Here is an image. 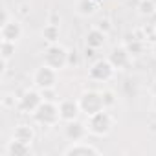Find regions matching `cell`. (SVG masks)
Here are the masks:
<instances>
[{"label": "cell", "instance_id": "cell-2", "mask_svg": "<svg viewBox=\"0 0 156 156\" xmlns=\"http://www.w3.org/2000/svg\"><path fill=\"white\" fill-rule=\"evenodd\" d=\"M33 121L39 123L41 127H53L61 121V114H59V103L53 101H42L39 105V108L31 114Z\"/></svg>", "mask_w": 156, "mask_h": 156}, {"label": "cell", "instance_id": "cell-13", "mask_svg": "<svg viewBox=\"0 0 156 156\" xmlns=\"http://www.w3.org/2000/svg\"><path fill=\"white\" fill-rule=\"evenodd\" d=\"M4 154L6 156H28V154H31V145L11 138V141H8V145H6Z\"/></svg>", "mask_w": 156, "mask_h": 156}, {"label": "cell", "instance_id": "cell-10", "mask_svg": "<svg viewBox=\"0 0 156 156\" xmlns=\"http://www.w3.org/2000/svg\"><path fill=\"white\" fill-rule=\"evenodd\" d=\"M88 134V127H87V123H83V121H77V119H73V121H68L66 123V127H64V138L68 140V141H81V140H85V136Z\"/></svg>", "mask_w": 156, "mask_h": 156}, {"label": "cell", "instance_id": "cell-9", "mask_svg": "<svg viewBox=\"0 0 156 156\" xmlns=\"http://www.w3.org/2000/svg\"><path fill=\"white\" fill-rule=\"evenodd\" d=\"M22 24L15 19H9L6 24L0 26V37L2 41H9V42H19L22 37Z\"/></svg>", "mask_w": 156, "mask_h": 156}, {"label": "cell", "instance_id": "cell-7", "mask_svg": "<svg viewBox=\"0 0 156 156\" xmlns=\"http://www.w3.org/2000/svg\"><path fill=\"white\" fill-rule=\"evenodd\" d=\"M42 103V96H41V90L37 88V90H26L20 98H19V110L20 112H24V114H33L37 108H39V105Z\"/></svg>", "mask_w": 156, "mask_h": 156}, {"label": "cell", "instance_id": "cell-29", "mask_svg": "<svg viewBox=\"0 0 156 156\" xmlns=\"http://www.w3.org/2000/svg\"><path fill=\"white\" fill-rule=\"evenodd\" d=\"M151 94H152V98H154V96H156V83H154V85H152V87H151Z\"/></svg>", "mask_w": 156, "mask_h": 156}, {"label": "cell", "instance_id": "cell-21", "mask_svg": "<svg viewBox=\"0 0 156 156\" xmlns=\"http://www.w3.org/2000/svg\"><path fill=\"white\" fill-rule=\"evenodd\" d=\"M101 96H103V101H105V107L107 108H112L116 105V101H118L114 90H101Z\"/></svg>", "mask_w": 156, "mask_h": 156}, {"label": "cell", "instance_id": "cell-3", "mask_svg": "<svg viewBox=\"0 0 156 156\" xmlns=\"http://www.w3.org/2000/svg\"><path fill=\"white\" fill-rule=\"evenodd\" d=\"M68 50L64 48V46H61V44H48V48H46V51H44V57H42V64H46V66H50V68H53V70H62V68H66L68 66Z\"/></svg>", "mask_w": 156, "mask_h": 156}, {"label": "cell", "instance_id": "cell-24", "mask_svg": "<svg viewBox=\"0 0 156 156\" xmlns=\"http://www.w3.org/2000/svg\"><path fill=\"white\" fill-rule=\"evenodd\" d=\"M96 28H99L101 31H105V33L108 35V31L112 30V24H110V20H108V19H101V20L98 22V26H96Z\"/></svg>", "mask_w": 156, "mask_h": 156}, {"label": "cell", "instance_id": "cell-12", "mask_svg": "<svg viewBox=\"0 0 156 156\" xmlns=\"http://www.w3.org/2000/svg\"><path fill=\"white\" fill-rule=\"evenodd\" d=\"M108 61L112 62V66H114L116 70H125V68H129L132 57H130V53L127 51V48L121 44V46H118V48H114V50L110 51Z\"/></svg>", "mask_w": 156, "mask_h": 156}, {"label": "cell", "instance_id": "cell-11", "mask_svg": "<svg viewBox=\"0 0 156 156\" xmlns=\"http://www.w3.org/2000/svg\"><path fill=\"white\" fill-rule=\"evenodd\" d=\"M59 114H61V121H73L77 119V116L81 114V107L79 101H73V99H62L59 103Z\"/></svg>", "mask_w": 156, "mask_h": 156}, {"label": "cell", "instance_id": "cell-23", "mask_svg": "<svg viewBox=\"0 0 156 156\" xmlns=\"http://www.w3.org/2000/svg\"><path fill=\"white\" fill-rule=\"evenodd\" d=\"M15 105H19V101L15 99V96H13V94H4V98H2V107H4V108H13Z\"/></svg>", "mask_w": 156, "mask_h": 156}, {"label": "cell", "instance_id": "cell-15", "mask_svg": "<svg viewBox=\"0 0 156 156\" xmlns=\"http://www.w3.org/2000/svg\"><path fill=\"white\" fill-rule=\"evenodd\" d=\"M123 46L127 48V51L130 53V57H132V59H134V57H140V55L143 53V50H145L143 41H141V39H138L134 33H129V35L125 37Z\"/></svg>", "mask_w": 156, "mask_h": 156}, {"label": "cell", "instance_id": "cell-18", "mask_svg": "<svg viewBox=\"0 0 156 156\" xmlns=\"http://www.w3.org/2000/svg\"><path fill=\"white\" fill-rule=\"evenodd\" d=\"M75 11L81 17H90L96 13V0H77Z\"/></svg>", "mask_w": 156, "mask_h": 156}, {"label": "cell", "instance_id": "cell-28", "mask_svg": "<svg viewBox=\"0 0 156 156\" xmlns=\"http://www.w3.org/2000/svg\"><path fill=\"white\" fill-rule=\"evenodd\" d=\"M151 51H152V55L156 57V39L152 41V46H151Z\"/></svg>", "mask_w": 156, "mask_h": 156}, {"label": "cell", "instance_id": "cell-25", "mask_svg": "<svg viewBox=\"0 0 156 156\" xmlns=\"http://www.w3.org/2000/svg\"><path fill=\"white\" fill-rule=\"evenodd\" d=\"M77 62H79V59H77V53H75V51H70V53H68V66H70V64L75 66Z\"/></svg>", "mask_w": 156, "mask_h": 156}, {"label": "cell", "instance_id": "cell-26", "mask_svg": "<svg viewBox=\"0 0 156 156\" xmlns=\"http://www.w3.org/2000/svg\"><path fill=\"white\" fill-rule=\"evenodd\" d=\"M48 22H50V24H57V26H59V22H61V17H59V15L53 11V13H50V20H48Z\"/></svg>", "mask_w": 156, "mask_h": 156}, {"label": "cell", "instance_id": "cell-8", "mask_svg": "<svg viewBox=\"0 0 156 156\" xmlns=\"http://www.w3.org/2000/svg\"><path fill=\"white\" fill-rule=\"evenodd\" d=\"M62 154L64 156H99L101 151L98 147H94L92 143L81 140V141H73L70 147H66L62 151Z\"/></svg>", "mask_w": 156, "mask_h": 156}, {"label": "cell", "instance_id": "cell-27", "mask_svg": "<svg viewBox=\"0 0 156 156\" xmlns=\"http://www.w3.org/2000/svg\"><path fill=\"white\" fill-rule=\"evenodd\" d=\"M6 66H8V59H4V57H0V73H4V72L8 70Z\"/></svg>", "mask_w": 156, "mask_h": 156}, {"label": "cell", "instance_id": "cell-22", "mask_svg": "<svg viewBox=\"0 0 156 156\" xmlns=\"http://www.w3.org/2000/svg\"><path fill=\"white\" fill-rule=\"evenodd\" d=\"M41 96H42V101H53V103H57V92H55V88H42Z\"/></svg>", "mask_w": 156, "mask_h": 156}, {"label": "cell", "instance_id": "cell-5", "mask_svg": "<svg viewBox=\"0 0 156 156\" xmlns=\"http://www.w3.org/2000/svg\"><path fill=\"white\" fill-rule=\"evenodd\" d=\"M57 83V70L42 64L33 72V87L42 90V88H55Z\"/></svg>", "mask_w": 156, "mask_h": 156}, {"label": "cell", "instance_id": "cell-16", "mask_svg": "<svg viewBox=\"0 0 156 156\" xmlns=\"http://www.w3.org/2000/svg\"><path fill=\"white\" fill-rule=\"evenodd\" d=\"M11 138H13V140H19V141H24V143H28V145H31L33 140H35V130H33V127H30V125H19V127H15Z\"/></svg>", "mask_w": 156, "mask_h": 156}, {"label": "cell", "instance_id": "cell-17", "mask_svg": "<svg viewBox=\"0 0 156 156\" xmlns=\"http://www.w3.org/2000/svg\"><path fill=\"white\" fill-rule=\"evenodd\" d=\"M41 35H42V39H44L48 44H55V42L59 41L61 30H59V26H57V24H50V22H48V24L42 28Z\"/></svg>", "mask_w": 156, "mask_h": 156}, {"label": "cell", "instance_id": "cell-4", "mask_svg": "<svg viewBox=\"0 0 156 156\" xmlns=\"http://www.w3.org/2000/svg\"><path fill=\"white\" fill-rule=\"evenodd\" d=\"M77 101H79L81 112H83L87 118L92 116V114H96V112H99V110H103V108H107L101 92H96V90H87V92H83L81 98L77 99Z\"/></svg>", "mask_w": 156, "mask_h": 156}, {"label": "cell", "instance_id": "cell-32", "mask_svg": "<svg viewBox=\"0 0 156 156\" xmlns=\"http://www.w3.org/2000/svg\"><path fill=\"white\" fill-rule=\"evenodd\" d=\"M152 2H154V6H156V0H152Z\"/></svg>", "mask_w": 156, "mask_h": 156}, {"label": "cell", "instance_id": "cell-19", "mask_svg": "<svg viewBox=\"0 0 156 156\" xmlns=\"http://www.w3.org/2000/svg\"><path fill=\"white\" fill-rule=\"evenodd\" d=\"M17 50V42H9V41H2L0 42V57H4V59H11L13 53Z\"/></svg>", "mask_w": 156, "mask_h": 156}, {"label": "cell", "instance_id": "cell-31", "mask_svg": "<svg viewBox=\"0 0 156 156\" xmlns=\"http://www.w3.org/2000/svg\"><path fill=\"white\" fill-rule=\"evenodd\" d=\"M154 37H156V24H154Z\"/></svg>", "mask_w": 156, "mask_h": 156}, {"label": "cell", "instance_id": "cell-6", "mask_svg": "<svg viewBox=\"0 0 156 156\" xmlns=\"http://www.w3.org/2000/svg\"><path fill=\"white\" fill-rule=\"evenodd\" d=\"M114 73H116V68L112 66V62H110L108 59H98V61L90 66V70H88L90 79L101 81V83L110 81L112 77H114Z\"/></svg>", "mask_w": 156, "mask_h": 156}, {"label": "cell", "instance_id": "cell-1", "mask_svg": "<svg viewBox=\"0 0 156 156\" xmlns=\"http://www.w3.org/2000/svg\"><path fill=\"white\" fill-rule=\"evenodd\" d=\"M114 123H116V119L110 114V108H103V110L88 116V119H87L88 132L94 134V136H107V134H110Z\"/></svg>", "mask_w": 156, "mask_h": 156}, {"label": "cell", "instance_id": "cell-20", "mask_svg": "<svg viewBox=\"0 0 156 156\" xmlns=\"http://www.w3.org/2000/svg\"><path fill=\"white\" fill-rule=\"evenodd\" d=\"M138 9L143 17H151L156 13V6L152 0H140V4H138Z\"/></svg>", "mask_w": 156, "mask_h": 156}, {"label": "cell", "instance_id": "cell-30", "mask_svg": "<svg viewBox=\"0 0 156 156\" xmlns=\"http://www.w3.org/2000/svg\"><path fill=\"white\" fill-rule=\"evenodd\" d=\"M152 108L156 110V96H154V99H152Z\"/></svg>", "mask_w": 156, "mask_h": 156}, {"label": "cell", "instance_id": "cell-14", "mask_svg": "<svg viewBox=\"0 0 156 156\" xmlns=\"http://www.w3.org/2000/svg\"><path fill=\"white\" fill-rule=\"evenodd\" d=\"M85 41H87V46H88V48L99 50V48H103V46H105V42H107V33H105V31H101L99 28H92V30L87 33Z\"/></svg>", "mask_w": 156, "mask_h": 156}]
</instances>
